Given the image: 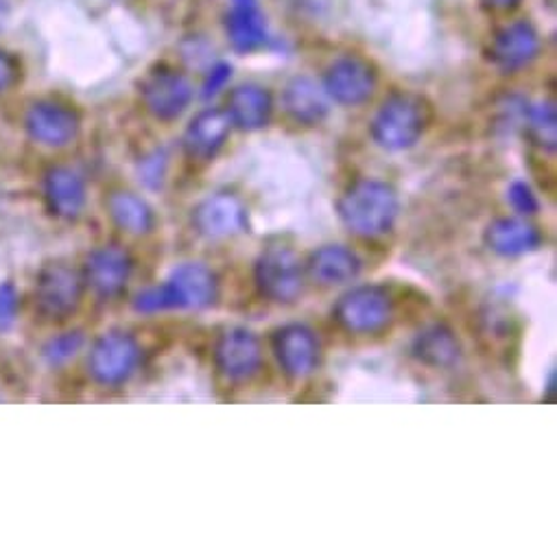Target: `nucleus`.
I'll use <instances>...</instances> for the list:
<instances>
[{"label": "nucleus", "instance_id": "f257e3e1", "mask_svg": "<svg viewBox=\"0 0 557 557\" xmlns=\"http://www.w3.org/2000/svg\"><path fill=\"white\" fill-rule=\"evenodd\" d=\"M219 285L212 269L203 262H184L173 269L169 281L158 287H149L134 298V309L145 315L188 309L201 311L216 302Z\"/></svg>", "mask_w": 557, "mask_h": 557}, {"label": "nucleus", "instance_id": "c756f323", "mask_svg": "<svg viewBox=\"0 0 557 557\" xmlns=\"http://www.w3.org/2000/svg\"><path fill=\"white\" fill-rule=\"evenodd\" d=\"M230 75H232V66H227V64H216V66H212L210 69V73H208V77H206V82H203V99H210V97H214L225 84H227V79H230Z\"/></svg>", "mask_w": 557, "mask_h": 557}, {"label": "nucleus", "instance_id": "2eb2a0df", "mask_svg": "<svg viewBox=\"0 0 557 557\" xmlns=\"http://www.w3.org/2000/svg\"><path fill=\"white\" fill-rule=\"evenodd\" d=\"M540 53V36L527 21L505 25L492 40V64L503 73H518L527 69Z\"/></svg>", "mask_w": 557, "mask_h": 557}, {"label": "nucleus", "instance_id": "1a4fd4ad", "mask_svg": "<svg viewBox=\"0 0 557 557\" xmlns=\"http://www.w3.org/2000/svg\"><path fill=\"white\" fill-rule=\"evenodd\" d=\"M324 90L329 99L339 106H361L376 90V71L359 55H344L329 66L324 75Z\"/></svg>", "mask_w": 557, "mask_h": 557}, {"label": "nucleus", "instance_id": "b1692460", "mask_svg": "<svg viewBox=\"0 0 557 557\" xmlns=\"http://www.w3.org/2000/svg\"><path fill=\"white\" fill-rule=\"evenodd\" d=\"M108 212L121 230L136 236L147 234L156 223L153 210L149 208V203L143 197L127 190H116L110 195Z\"/></svg>", "mask_w": 557, "mask_h": 557}, {"label": "nucleus", "instance_id": "4468645a", "mask_svg": "<svg viewBox=\"0 0 557 557\" xmlns=\"http://www.w3.org/2000/svg\"><path fill=\"white\" fill-rule=\"evenodd\" d=\"M132 271V256L121 245H103L88 253L84 281L101 298H114L127 287Z\"/></svg>", "mask_w": 557, "mask_h": 557}, {"label": "nucleus", "instance_id": "423d86ee", "mask_svg": "<svg viewBox=\"0 0 557 557\" xmlns=\"http://www.w3.org/2000/svg\"><path fill=\"white\" fill-rule=\"evenodd\" d=\"M84 283V275L75 267L66 262L47 264L36 283V309L47 320L71 318L82 302Z\"/></svg>", "mask_w": 557, "mask_h": 557}, {"label": "nucleus", "instance_id": "2f4dec72", "mask_svg": "<svg viewBox=\"0 0 557 557\" xmlns=\"http://www.w3.org/2000/svg\"><path fill=\"white\" fill-rule=\"evenodd\" d=\"M12 12H14V0H0V32L8 27Z\"/></svg>", "mask_w": 557, "mask_h": 557}, {"label": "nucleus", "instance_id": "cd10ccee", "mask_svg": "<svg viewBox=\"0 0 557 557\" xmlns=\"http://www.w3.org/2000/svg\"><path fill=\"white\" fill-rule=\"evenodd\" d=\"M18 79H21V62L16 60V55L0 49V95L14 88Z\"/></svg>", "mask_w": 557, "mask_h": 557}, {"label": "nucleus", "instance_id": "bb28decb", "mask_svg": "<svg viewBox=\"0 0 557 557\" xmlns=\"http://www.w3.org/2000/svg\"><path fill=\"white\" fill-rule=\"evenodd\" d=\"M507 201H509L511 208H513L518 214H522V216H531V214H535L537 208H540L537 197L533 195L531 186H529L527 182H522V180H516V182L509 186V190H507Z\"/></svg>", "mask_w": 557, "mask_h": 557}, {"label": "nucleus", "instance_id": "f03ea898", "mask_svg": "<svg viewBox=\"0 0 557 557\" xmlns=\"http://www.w3.org/2000/svg\"><path fill=\"white\" fill-rule=\"evenodd\" d=\"M398 210L400 201L394 186L372 177L355 182L337 201L342 223L363 238L387 234L398 219Z\"/></svg>", "mask_w": 557, "mask_h": 557}, {"label": "nucleus", "instance_id": "412c9836", "mask_svg": "<svg viewBox=\"0 0 557 557\" xmlns=\"http://www.w3.org/2000/svg\"><path fill=\"white\" fill-rule=\"evenodd\" d=\"M45 197L53 214L77 219L86 206L84 177L71 166H53L45 175Z\"/></svg>", "mask_w": 557, "mask_h": 557}, {"label": "nucleus", "instance_id": "393cba45", "mask_svg": "<svg viewBox=\"0 0 557 557\" xmlns=\"http://www.w3.org/2000/svg\"><path fill=\"white\" fill-rule=\"evenodd\" d=\"M524 121H527V132L531 140L544 149L553 151L557 143V119H555V106L550 101H542L535 106H529L524 110Z\"/></svg>", "mask_w": 557, "mask_h": 557}, {"label": "nucleus", "instance_id": "c85d7f7f", "mask_svg": "<svg viewBox=\"0 0 557 557\" xmlns=\"http://www.w3.org/2000/svg\"><path fill=\"white\" fill-rule=\"evenodd\" d=\"M18 313V294L12 285H0V329L14 324Z\"/></svg>", "mask_w": 557, "mask_h": 557}, {"label": "nucleus", "instance_id": "7c9ffc66", "mask_svg": "<svg viewBox=\"0 0 557 557\" xmlns=\"http://www.w3.org/2000/svg\"><path fill=\"white\" fill-rule=\"evenodd\" d=\"M481 3H483L487 10H492V12L505 14V12L516 10V8L522 3V0H481Z\"/></svg>", "mask_w": 557, "mask_h": 557}, {"label": "nucleus", "instance_id": "39448f33", "mask_svg": "<svg viewBox=\"0 0 557 557\" xmlns=\"http://www.w3.org/2000/svg\"><path fill=\"white\" fill-rule=\"evenodd\" d=\"M337 322L355 335H374L389 326L394 305L387 289L376 285L355 287L344 294L335 307Z\"/></svg>", "mask_w": 557, "mask_h": 557}, {"label": "nucleus", "instance_id": "0eeeda50", "mask_svg": "<svg viewBox=\"0 0 557 557\" xmlns=\"http://www.w3.org/2000/svg\"><path fill=\"white\" fill-rule=\"evenodd\" d=\"M140 363V346L127 333L101 335L88 357L90 376L103 387L127 383Z\"/></svg>", "mask_w": 557, "mask_h": 557}, {"label": "nucleus", "instance_id": "dca6fc26", "mask_svg": "<svg viewBox=\"0 0 557 557\" xmlns=\"http://www.w3.org/2000/svg\"><path fill=\"white\" fill-rule=\"evenodd\" d=\"M230 119L225 110L208 108L199 112L184 132V151L190 160L210 162L230 136Z\"/></svg>", "mask_w": 557, "mask_h": 557}, {"label": "nucleus", "instance_id": "f8f14e48", "mask_svg": "<svg viewBox=\"0 0 557 557\" xmlns=\"http://www.w3.org/2000/svg\"><path fill=\"white\" fill-rule=\"evenodd\" d=\"M273 352L277 363L292 379L311 376L322 357L318 335L305 324H287L273 335Z\"/></svg>", "mask_w": 557, "mask_h": 557}, {"label": "nucleus", "instance_id": "5701e85b", "mask_svg": "<svg viewBox=\"0 0 557 557\" xmlns=\"http://www.w3.org/2000/svg\"><path fill=\"white\" fill-rule=\"evenodd\" d=\"M413 357L429 368H450L461 357V346L453 329L446 324H431L413 339Z\"/></svg>", "mask_w": 557, "mask_h": 557}, {"label": "nucleus", "instance_id": "20e7f679", "mask_svg": "<svg viewBox=\"0 0 557 557\" xmlns=\"http://www.w3.org/2000/svg\"><path fill=\"white\" fill-rule=\"evenodd\" d=\"M253 277L260 294L277 305H292L305 292V267L287 245H269L256 260Z\"/></svg>", "mask_w": 557, "mask_h": 557}, {"label": "nucleus", "instance_id": "4be33fe9", "mask_svg": "<svg viewBox=\"0 0 557 557\" xmlns=\"http://www.w3.org/2000/svg\"><path fill=\"white\" fill-rule=\"evenodd\" d=\"M287 114L300 125H320L331 110L329 95L311 77H294L283 95Z\"/></svg>", "mask_w": 557, "mask_h": 557}, {"label": "nucleus", "instance_id": "9b49d317", "mask_svg": "<svg viewBox=\"0 0 557 557\" xmlns=\"http://www.w3.org/2000/svg\"><path fill=\"white\" fill-rule=\"evenodd\" d=\"M27 134L45 147H66L79 134V114L60 101L42 99L25 114Z\"/></svg>", "mask_w": 557, "mask_h": 557}, {"label": "nucleus", "instance_id": "f3484780", "mask_svg": "<svg viewBox=\"0 0 557 557\" xmlns=\"http://www.w3.org/2000/svg\"><path fill=\"white\" fill-rule=\"evenodd\" d=\"M225 34L238 53H253L267 45V23L258 0H232L225 16Z\"/></svg>", "mask_w": 557, "mask_h": 557}, {"label": "nucleus", "instance_id": "a211bd4d", "mask_svg": "<svg viewBox=\"0 0 557 557\" xmlns=\"http://www.w3.org/2000/svg\"><path fill=\"white\" fill-rule=\"evenodd\" d=\"M483 240L490 251L503 258H516L535 251L542 245V232L524 219L500 216L485 227Z\"/></svg>", "mask_w": 557, "mask_h": 557}, {"label": "nucleus", "instance_id": "6ab92c4d", "mask_svg": "<svg viewBox=\"0 0 557 557\" xmlns=\"http://www.w3.org/2000/svg\"><path fill=\"white\" fill-rule=\"evenodd\" d=\"M361 271L359 256L346 245H324L309 256L307 275L322 287L352 283Z\"/></svg>", "mask_w": 557, "mask_h": 557}, {"label": "nucleus", "instance_id": "7ed1b4c3", "mask_svg": "<svg viewBox=\"0 0 557 557\" xmlns=\"http://www.w3.org/2000/svg\"><path fill=\"white\" fill-rule=\"evenodd\" d=\"M429 121L431 108L422 97L396 92L379 108L372 121V136L387 151H405L422 138Z\"/></svg>", "mask_w": 557, "mask_h": 557}, {"label": "nucleus", "instance_id": "6e6552de", "mask_svg": "<svg viewBox=\"0 0 557 557\" xmlns=\"http://www.w3.org/2000/svg\"><path fill=\"white\" fill-rule=\"evenodd\" d=\"M140 97L151 116L158 121H173L190 106L193 86L184 73L158 66L140 82Z\"/></svg>", "mask_w": 557, "mask_h": 557}, {"label": "nucleus", "instance_id": "9d476101", "mask_svg": "<svg viewBox=\"0 0 557 557\" xmlns=\"http://www.w3.org/2000/svg\"><path fill=\"white\" fill-rule=\"evenodd\" d=\"M214 366L230 383H243L258 374L262 366V350L258 337L240 326L227 329L214 346Z\"/></svg>", "mask_w": 557, "mask_h": 557}, {"label": "nucleus", "instance_id": "aec40b11", "mask_svg": "<svg viewBox=\"0 0 557 557\" xmlns=\"http://www.w3.org/2000/svg\"><path fill=\"white\" fill-rule=\"evenodd\" d=\"M273 112V101L267 88L258 84L236 86L227 97L225 114L240 132H258L267 127Z\"/></svg>", "mask_w": 557, "mask_h": 557}, {"label": "nucleus", "instance_id": "a878e982", "mask_svg": "<svg viewBox=\"0 0 557 557\" xmlns=\"http://www.w3.org/2000/svg\"><path fill=\"white\" fill-rule=\"evenodd\" d=\"M82 346H84V333L79 331L58 335L45 346V359L51 366H64L82 350Z\"/></svg>", "mask_w": 557, "mask_h": 557}, {"label": "nucleus", "instance_id": "ddd939ff", "mask_svg": "<svg viewBox=\"0 0 557 557\" xmlns=\"http://www.w3.org/2000/svg\"><path fill=\"white\" fill-rule=\"evenodd\" d=\"M193 225L201 236L210 240H223L243 234L249 221L245 206L234 195L216 193L197 203L193 210Z\"/></svg>", "mask_w": 557, "mask_h": 557}]
</instances>
